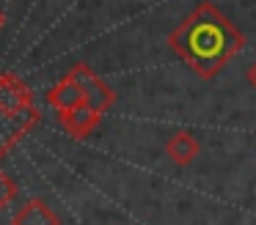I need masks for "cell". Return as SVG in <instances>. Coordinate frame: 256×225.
Returning a JSON list of instances; mask_svg holds the SVG:
<instances>
[{
  "instance_id": "6da1fadb",
  "label": "cell",
  "mask_w": 256,
  "mask_h": 225,
  "mask_svg": "<svg viewBox=\"0 0 256 225\" xmlns=\"http://www.w3.org/2000/svg\"><path fill=\"white\" fill-rule=\"evenodd\" d=\"M168 47L201 80H215L220 69L245 47V36L220 14L215 3H198L168 36Z\"/></svg>"
},
{
  "instance_id": "7a4b0ae2",
  "label": "cell",
  "mask_w": 256,
  "mask_h": 225,
  "mask_svg": "<svg viewBox=\"0 0 256 225\" xmlns=\"http://www.w3.org/2000/svg\"><path fill=\"white\" fill-rule=\"evenodd\" d=\"M39 118V107L25 82L17 74L0 71V157L12 151Z\"/></svg>"
},
{
  "instance_id": "3957f363",
  "label": "cell",
  "mask_w": 256,
  "mask_h": 225,
  "mask_svg": "<svg viewBox=\"0 0 256 225\" xmlns=\"http://www.w3.org/2000/svg\"><path fill=\"white\" fill-rule=\"evenodd\" d=\"M69 74L78 77V82L83 85L86 104H88V107H94L96 113H108V110L113 107V102H116V93H113L110 88H108L105 82H102L86 63H74V69L69 71Z\"/></svg>"
},
{
  "instance_id": "277c9868",
  "label": "cell",
  "mask_w": 256,
  "mask_h": 225,
  "mask_svg": "<svg viewBox=\"0 0 256 225\" xmlns=\"http://www.w3.org/2000/svg\"><path fill=\"white\" fill-rule=\"evenodd\" d=\"M58 121H61L64 129H66L72 137L83 140V137H88L91 132L100 126L102 113H96V110L88 107V104H78L74 110H64V113H58Z\"/></svg>"
},
{
  "instance_id": "5b68a950",
  "label": "cell",
  "mask_w": 256,
  "mask_h": 225,
  "mask_svg": "<svg viewBox=\"0 0 256 225\" xmlns=\"http://www.w3.org/2000/svg\"><path fill=\"white\" fill-rule=\"evenodd\" d=\"M47 102H50V107L58 110V113H64V110H74L78 104H86L83 85L78 82V77L66 74L64 80H58L56 85L47 91Z\"/></svg>"
},
{
  "instance_id": "8992f818",
  "label": "cell",
  "mask_w": 256,
  "mask_h": 225,
  "mask_svg": "<svg viewBox=\"0 0 256 225\" xmlns=\"http://www.w3.org/2000/svg\"><path fill=\"white\" fill-rule=\"evenodd\" d=\"M201 151V143L196 140V135H190V132H176V135H171L166 140V154L168 159H171L174 165H179V168H188V165L196 162V157H198Z\"/></svg>"
},
{
  "instance_id": "52a82bcc",
  "label": "cell",
  "mask_w": 256,
  "mask_h": 225,
  "mask_svg": "<svg viewBox=\"0 0 256 225\" xmlns=\"http://www.w3.org/2000/svg\"><path fill=\"white\" fill-rule=\"evenodd\" d=\"M12 225H61V220H58V214L52 212L42 198H30V201H25L22 209L14 214Z\"/></svg>"
},
{
  "instance_id": "ba28073f",
  "label": "cell",
  "mask_w": 256,
  "mask_h": 225,
  "mask_svg": "<svg viewBox=\"0 0 256 225\" xmlns=\"http://www.w3.org/2000/svg\"><path fill=\"white\" fill-rule=\"evenodd\" d=\"M14 195H17V184H14L3 170H0V209H6L8 203L14 201Z\"/></svg>"
},
{
  "instance_id": "9c48e42d",
  "label": "cell",
  "mask_w": 256,
  "mask_h": 225,
  "mask_svg": "<svg viewBox=\"0 0 256 225\" xmlns=\"http://www.w3.org/2000/svg\"><path fill=\"white\" fill-rule=\"evenodd\" d=\"M248 82H250V85L256 88V63H254V66H250V69H248Z\"/></svg>"
},
{
  "instance_id": "30bf717a",
  "label": "cell",
  "mask_w": 256,
  "mask_h": 225,
  "mask_svg": "<svg viewBox=\"0 0 256 225\" xmlns=\"http://www.w3.org/2000/svg\"><path fill=\"white\" fill-rule=\"evenodd\" d=\"M0 27H3V11H0Z\"/></svg>"
}]
</instances>
